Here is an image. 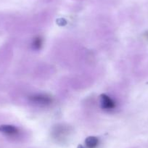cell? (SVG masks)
<instances>
[{
  "label": "cell",
  "instance_id": "7",
  "mask_svg": "<svg viewBox=\"0 0 148 148\" xmlns=\"http://www.w3.org/2000/svg\"><path fill=\"white\" fill-rule=\"evenodd\" d=\"M143 36H144V38H145V39H148V31H146V32L144 34Z\"/></svg>",
  "mask_w": 148,
  "mask_h": 148
},
{
  "label": "cell",
  "instance_id": "3",
  "mask_svg": "<svg viewBox=\"0 0 148 148\" xmlns=\"http://www.w3.org/2000/svg\"><path fill=\"white\" fill-rule=\"evenodd\" d=\"M99 102L101 108L105 110H112L116 108V102L105 94H102L99 96Z\"/></svg>",
  "mask_w": 148,
  "mask_h": 148
},
{
  "label": "cell",
  "instance_id": "2",
  "mask_svg": "<svg viewBox=\"0 0 148 148\" xmlns=\"http://www.w3.org/2000/svg\"><path fill=\"white\" fill-rule=\"evenodd\" d=\"M29 100L35 105L40 106H47L52 104V98L45 94H35L29 97Z\"/></svg>",
  "mask_w": 148,
  "mask_h": 148
},
{
  "label": "cell",
  "instance_id": "5",
  "mask_svg": "<svg viewBox=\"0 0 148 148\" xmlns=\"http://www.w3.org/2000/svg\"><path fill=\"white\" fill-rule=\"evenodd\" d=\"M98 144H99V139L96 136H88L85 139V145L87 148H96Z\"/></svg>",
  "mask_w": 148,
  "mask_h": 148
},
{
  "label": "cell",
  "instance_id": "4",
  "mask_svg": "<svg viewBox=\"0 0 148 148\" xmlns=\"http://www.w3.org/2000/svg\"><path fill=\"white\" fill-rule=\"evenodd\" d=\"M0 132L8 136H15L19 133L18 128L12 125H2L0 126Z\"/></svg>",
  "mask_w": 148,
  "mask_h": 148
},
{
  "label": "cell",
  "instance_id": "6",
  "mask_svg": "<svg viewBox=\"0 0 148 148\" xmlns=\"http://www.w3.org/2000/svg\"><path fill=\"white\" fill-rule=\"evenodd\" d=\"M43 45V39L41 36H36L33 39L32 42V46L34 49H39L42 47Z\"/></svg>",
  "mask_w": 148,
  "mask_h": 148
},
{
  "label": "cell",
  "instance_id": "8",
  "mask_svg": "<svg viewBox=\"0 0 148 148\" xmlns=\"http://www.w3.org/2000/svg\"><path fill=\"white\" fill-rule=\"evenodd\" d=\"M77 148H85L84 147V146H82V145H79V146H78V147Z\"/></svg>",
  "mask_w": 148,
  "mask_h": 148
},
{
  "label": "cell",
  "instance_id": "1",
  "mask_svg": "<svg viewBox=\"0 0 148 148\" xmlns=\"http://www.w3.org/2000/svg\"><path fill=\"white\" fill-rule=\"evenodd\" d=\"M71 133V128L65 124H57L51 130L52 139L58 143L63 144L67 142Z\"/></svg>",
  "mask_w": 148,
  "mask_h": 148
}]
</instances>
